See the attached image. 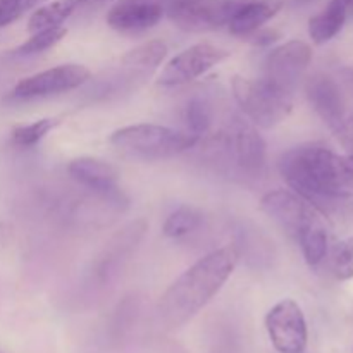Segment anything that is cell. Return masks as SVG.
I'll return each instance as SVG.
<instances>
[{
    "mask_svg": "<svg viewBox=\"0 0 353 353\" xmlns=\"http://www.w3.org/2000/svg\"><path fill=\"white\" fill-rule=\"evenodd\" d=\"M240 261L236 245L217 248L183 272L161 296L159 319L165 330H178L200 312L230 279Z\"/></svg>",
    "mask_w": 353,
    "mask_h": 353,
    "instance_id": "6da1fadb",
    "label": "cell"
},
{
    "mask_svg": "<svg viewBox=\"0 0 353 353\" xmlns=\"http://www.w3.org/2000/svg\"><path fill=\"white\" fill-rule=\"evenodd\" d=\"M286 185L317 207L347 199L353 193V181L345 157L323 145H302L285 152L278 162Z\"/></svg>",
    "mask_w": 353,
    "mask_h": 353,
    "instance_id": "7a4b0ae2",
    "label": "cell"
},
{
    "mask_svg": "<svg viewBox=\"0 0 353 353\" xmlns=\"http://www.w3.org/2000/svg\"><path fill=\"white\" fill-rule=\"evenodd\" d=\"M109 141L112 147L130 157L161 161L176 157L193 148L199 143V137L161 124H133L114 131Z\"/></svg>",
    "mask_w": 353,
    "mask_h": 353,
    "instance_id": "3957f363",
    "label": "cell"
},
{
    "mask_svg": "<svg viewBox=\"0 0 353 353\" xmlns=\"http://www.w3.org/2000/svg\"><path fill=\"white\" fill-rule=\"evenodd\" d=\"M233 97L248 119L261 128H274L290 116L293 109V95L276 88L264 78L247 79L234 76Z\"/></svg>",
    "mask_w": 353,
    "mask_h": 353,
    "instance_id": "277c9868",
    "label": "cell"
},
{
    "mask_svg": "<svg viewBox=\"0 0 353 353\" xmlns=\"http://www.w3.org/2000/svg\"><path fill=\"white\" fill-rule=\"evenodd\" d=\"M247 0H171L165 14L178 28L192 33L219 30L228 26Z\"/></svg>",
    "mask_w": 353,
    "mask_h": 353,
    "instance_id": "5b68a950",
    "label": "cell"
},
{
    "mask_svg": "<svg viewBox=\"0 0 353 353\" xmlns=\"http://www.w3.org/2000/svg\"><path fill=\"white\" fill-rule=\"evenodd\" d=\"M265 330L279 353H303L307 348V321L295 300L286 299L276 303L265 316Z\"/></svg>",
    "mask_w": 353,
    "mask_h": 353,
    "instance_id": "8992f818",
    "label": "cell"
},
{
    "mask_svg": "<svg viewBox=\"0 0 353 353\" xmlns=\"http://www.w3.org/2000/svg\"><path fill=\"white\" fill-rule=\"evenodd\" d=\"M310 61H312V48L309 43L302 40L286 41L268 55L262 78L276 88L293 95Z\"/></svg>",
    "mask_w": 353,
    "mask_h": 353,
    "instance_id": "52a82bcc",
    "label": "cell"
},
{
    "mask_svg": "<svg viewBox=\"0 0 353 353\" xmlns=\"http://www.w3.org/2000/svg\"><path fill=\"white\" fill-rule=\"evenodd\" d=\"M92 72L79 64H62L57 68L47 69V71L37 72L33 76L21 79L12 92L9 93V99L12 100H31L38 97L55 95V93L69 92L78 86L85 85L90 79Z\"/></svg>",
    "mask_w": 353,
    "mask_h": 353,
    "instance_id": "ba28073f",
    "label": "cell"
},
{
    "mask_svg": "<svg viewBox=\"0 0 353 353\" xmlns=\"http://www.w3.org/2000/svg\"><path fill=\"white\" fill-rule=\"evenodd\" d=\"M230 57V52L212 43H196L183 50L165 64L157 83L162 86H178L205 74L214 65Z\"/></svg>",
    "mask_w": 353,
    "mask_h": 353,
    "instance_id": "9c48e42d",
    "label": "cell"
},
{
    "mask_svg": "<svg viewBox=\"0 0 353 353\" xmlns=\"http://www.w3.org/2000/svg\"><path fill=\"white\" fill-rule=\"evenodd\" d=\"M226 148L243 174L259 178L264 172L268 145L254 123L234 119L226 134Z\"/></svg>",
    "mask_w": 353,
    "mask_h": 353,
    "instance_id": "30bf717a",
    "label": "cell"
},
{
    "mask_svg": "<svg viewBox=\"0 0 353 353\" xmlns=\"http://www.w3.org/2000/svg\"><path fill=\"white\" fill-rule=\"evenodd\" d=\"M305 93L312 109L333 133L350 116L340 86L327 74L310 76L305 83Z\"/></svg>",
    "mask_w": 353,
    "mask_h": 353,
    "instance_id": "8fae6325",
    "label": "cell"
},
{
    "mask_svg": "<svg viewBox=\"0 0 353 353\" xmlns=\"http://www.w3.org/2000/svg\"><path fill=\"white\" fill-rule=\"evenodd\" d=\"M310 207L312 205L307 200L290 190H274L261 200V209L295 240Z\"/></svg>",
    "mask_w": 353,
    "mask_h": 353,
    "instance_id": "7c38bea8",
    "label": "cell"
},
{
    "mask_svg": "<svg viewBox=\"0 0 353 353\" xmlns=\"http://www.w3.org/2000/svg\"><path fill=\"white\" fill-rule=\"evenodd\" d=\"M161 3L143 0H119L107 14V24L117 31H143L164 17Z\"/></svg>",
    "mask_w": 353,
    "mask_h": 353,
    "instance_id": "4fadbf2b",
    "label": "cell"
},
{
    "mask_svg": "<svg viewBox=\"0 0 353 353\" xmlns=\"http://www.w3.org/2000/svg\"><path fill=\"white\" fill-rule=\"evenodd\" d=\"M68 172L74 181L93 190L100 196L117 188V179H119V172L112 164L93 157L74 159L69 162Z\"/></svg>",
    "mask_w": 353,
    "mask_h": 353,
    "instance_id": "5bb4252c",
    "label": "cell"
},
{
    "mask_svg": "<svg viewBox=\"0 0 353 353\" xmlns=\"http://www.w3.org/2000/svg\"><path fill=\"white\" fill-rule=\"evenodd\" d=\"M281 9L279 0H247L228 23L234 37H250Z\"/></svg>",
    "mask_w": 353,
    "mask_h": 353,
    "instance_id": "9a60e30c",
    "label": "cell"
},
{
    "mask_svg": "<svg viewBox=\"0 0 353 353\" xmlns=\"http://www.w3.org/2000/svg\"><path fill=\"white\" fill-rule=\"evenodd\" d=\"M296 241L302 248L303 259L310 268H316L326 259L327 254V230L316 207H310L299 234Z\"/></svg>",
    "mask_w": 353,
    "mask_h": 353,
    "instance_id": "2e32d148",
    "label": "cell"
},
{
    "mask_svg": "<svg viewBox=\"0 0 353 353\" xmlns=\"http://www.w3.org/2000/svg\"><path fill=\"white\" fill-rule=\"evenodd\" d=\"M352 3L353 0H331L323 12L310 17L309 34L314 43H326L340 33L347 21V14Z\"/></svg>",
    "mask_w": 353,
    "mask_h": 353,
    "instance_id": "e0dca14e",
    "label": "cell"
},
{
    "mask_svg": "<svg viewBox=\"0 0 353 353\" xmlns=\"http://www.w3.org/2000/svg\"><path fill=\"white\" fill-rule=\"evenodd\" d=\"M78 6V0H55L43 7H38L28 21V30L31 33H37V31L48 30V28L61 26Z\"/></svg>",
    "mask_w": 353,
    "mask_h": 353,
    "instance_id": "ac0fdd59",
    "label": "cell"
},
{
    "mask_svg": "<svg viewBox=\"0 0 353 353\" xmlns=\"http://www.w3.org/2000/svg\"><path fill=\"white\" fill-rule=\"evenodd\" d=\"M202 221L203 216L199 209L183 205L179 209H176L172 214H169L162 231H164V234L168 238H183L199 230L202 226Z\"/></svg>",
    "mask_w": 353,
    "mask_h": 353,
    "instance_id": "d6986e66",
    "label": "cell"
},
{
    "mask_svg": "<svg viewBox=\"0 0 353 353\" xmlns=\"http://www.w3.org/2000/svg\"><path fill=\"white\" fill-rule=\"evenodd\" d=\"M165 54H168V45H165L164 41H147V43L140 45V47L128 52L123 57V64L137 69L157 68V65L164 61Z\"/></svg>",
    "mask_w": 353,
    "mask_h": 353,
    "instance_id": "ffe728a7",
    "label": "cell"
},
{
    "mask_svg": "<svg viewBox=\"0 0 353 353\" xmlns=\"http://www.w3.org/2000/svg\"><path fill=\"white\" fill-rule=\"evenodd\" d=\"M185 121L188 126V133L199 138L205 134L214 121V110L209 100L202 99V97H195L190 100L185 107Z\"/></svg>",
    "mask_w": 353,
    "mask_h": 353,
    "instance_id": "44dd1931",
    "label": "cell"
},
{
    "mask_svg": "<svg viewBox=\"0 0 353 353\" xmlns=\"http://www.w3.org/2000/svg\"><path fill=\"white\" fill-rule=\"evenodd\" d=\"M68 34V30L62 26L48 28V30L37 31V33L31 34L24 43H21L19 47L14 50V54L17 55H31V54H40V52L48 50L50 47L57 45L62 38Z\"/></svg>",
    "mask_w": 353,
    "mask_h": 353,
    "instance_id": "7402d4cb",
    "label": "cell"
},
{
    "mask_svg": "<svg viewBox=\"0 0 353 353\" xmlns=\"http://www.w3.org/2000/svg\"><path fill=\"white\" fill-rule=\"evenodd\" d=\"M55 126H57V121L47 117V119L34 121V123L14 128L10 138H12V143L17 145V147H33L38 141L43 140Z\"/></svg>",
    "mask_w": 353,
    "mask_h": 353,
    "instance_id": "603a6c76",
    "label": "cell"
},
{
    "mask_svg": "<svg viewBox=\"0 0 353 353\" xmlns=\"http://www.w3.org/2000/svg\"><path fill=\"white\" fill-rule=\"evenodd\" d=\"M331 265H333V274L340 281L353 279V238L338 241L333 247L331 254Z\"/></svg>",
    "mask_w": 353,
    "mask_h": 353,
    "instance_id": "cb8c5ba5",
    "label": "cell"
},
{
    "mask_svg": "<svg viewBox=\"0 0 353 353\" xmlns=\"http://www.w3.org/2000/svg\"><path fill=\"white\" fill-rule=\"evenodd\" d=\"M334 134L340 140V143L347 150H350V154H353V112H350V116L340 124V128L334 131Z\"/></svg>",
    "mask_w": 353,
    "mask_h": 353,
    "instance_id": "d4e9b609",
    "label": "cell"
},
{
    "mask_svg": "<svg viewBox=\"0 0 353 353\" xmlns=\"http://www.w3.org/2000/svg\"><path fill=\"white\" fill-rule=\"evenodd\" d=\"M41 2H45V0H0V3L10 7L12 10L19 12L21 16H23L26 10L33 9V7H37L38 3H41Z\"/></svg>",
    "mask_w": 353,
    "mask_h": 353,
    "instance_id": "484cf974",
    "label": "cell"
},
{
    "mask_svg": "<svg viewBox=\"0 0 353 353\" xmlns=\"http://www.w3.org/2000/svg\"><path fill=\"white\" fill-rule=\"evenodd\" d=\"M250 37H254L252 41H254L255 45H271L278 40L279 33L274 30H259L255 31L254 34H250Z\"/></svg>",
    "mask_w": 353,
    "mask_h": 353,
    "instance_id": "4316f807",
    "label": "cell"
},
{
    "mask_svg": "<svg viewBox=\"0 0 353 353\" xmlns=\"http://www.w3.org/2000/svg\"><path fill=\"white\" fill-rule=\"evenodd\" d=\"M345 165H347L348 174H350V178H352V181H353V154L347 155V157H345Z\"/></svg>",
    "mask_w": 353,
    "mask_h": 353,
    "instance_id": "83f0119b",
    "label": "cell"
},
{
    "mask_svg": "<svg viewBox=\"0 0 353 353\" xmlns=\"http://www.w3.org/2000/svg\"><path fill=\"white\" fill-rule=\"evenodd\" d=\"M143 2H155V3H161V6L164 7V10H165V6H168V3L171 2V0H143Z\"/></svg>",
    "mask_w": 353,
    "mask_h": 353,
    "instance_id": "f1b7e54d",
    "label": "cell"
},
{
    "mask_svg": "<svg viewBox=\"0 0 353 353\" xmlns=\"http://www.w3.org/2000/svg\"><path fill=\"white\" fill-rule=\"evenodd\" d=\"M97 2H102V0H78L79 6H83V3H97Z\"/></svg>",
    "mask_w": 353,
    "mask_h": 353,
    "instance_id": "f546056e",
    "label": "cell"
},
{
    "mask_svg": "<svg viewBox=\"0 0 353 353\" xmlns=\"http://www.w3.org/2000/svg\"><path fill=\"white\" fill-rule=\"evenodd\" d=\"M310 2H316V0H296V3H310Z\"/></svg>",
    "mask_w": 353,
    "mask_h": 353,
    "instance_id": "4dcf8cb0",
    "label": "cell"
},
{
    "mask_svg": "<svg viewBox=\"0 0 353 353\" xmlns=\"http://www.w3.org/2000/svg\"><path fill=\"white\" fill-rule=\"evenodd\" d=\"M350 9H352V12H353V3H352V6H350Z\"/></svg>",
    "mask_w": 353,
    "mask_h": 353,
    "instance_id": "1f68e13d",
    "label": "cell"
}]
</instances>
